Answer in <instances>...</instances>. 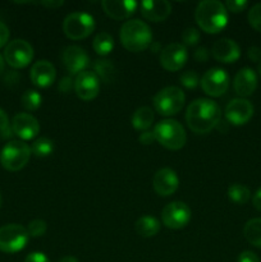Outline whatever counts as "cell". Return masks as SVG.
Wrapping results in <instances>:
<instances>
[{"mask_svg":"<svg viewBox=\"0 0 261 262\" xmlns=\"http://www.w3.org/2000/svg\"><path fill=\"white\" fill-rule=\"evenodd\" d=\"M222 120L219 105L209 99H197L188 105L186 112L187 125L192 132L205 135L216 128Z\"/></svg>","mask_w":261,"mask_h":262,"instance_id":"6da1fadb","label":"cell"},{"mask_svg":"<svg viewBox=\"0 0 261 262\" xmlns=\"http://www.w3.org/2000/svg\"><path fill=\"white\" fill-rule=\"evenodd\" d=\"M194 19L206 33H219L228 23V10L222 2L204 0L197 5Z\"/></svg>","mask_w":261,"mask_h":262,"instance_id":"7a4b0ae2","label":"cell"},{"mask_svg":"<svg viewBox=\"0 0 261 262\" xmlns=\"http://www.w3.org/2000/svg\"><path fill=\"white\" fill-rule=\"evenodd\" d=\"M122 45L132 53L146 50L153 43V32L143 20H127L119 32Z\"/></svg>","mask_w":261,"mask_h":262,"instance_id":"3957f363","label":"cell"},{"mask_svg":"<svg viewBox=\"0 0 261 262\" xmlns=\"http://www.w3.org/2000/svg\"><path fill=\"white\" fill-rule=\"evenodd\" d=\"M154 136L156 142L168 150H181L187 141L186 130L183 125L174 119H164L154 128Z\"/></svg>","mask_w":261,"mask_h":262,"instance_id":"277c9868","label":"cell"},{"mask_svg":"<svg viewBox=\"0 0 261 262\" xmlns=\"http://www.w3.org/2000/svg\"><path fill=\"white\" fill-rule=\"evenodd\" d=\"M31 147L23 141H10L0 152V163L9 171H18L27 165L31 158Z\"/></svg>","mask_w":261,"mask_h":262,"instance_id":"5b68a950","label":"cell"},{"mask_svg":"<svg viewBox=\"0 0 261 262\" xmlns=\"http://www.w3.org/2000/svg\"><path fill=\"white\" fill-rule=\"evenodd\" d=\"M186 96L179 87L169 86L160 90L154 97V107L163 117L176 115L183 109Z\"/></svg>","mask_w":261,"mask_h":262,"instance_id":"8992f818","label":"cell"},{"mask_svg":"<svg viewBox=\"0 0 261 262\" xmlns=\"http://www.w3.org/2000/svg\"><path fill=\"white\" fill-rule=\"evenodd\" d=\"M95 19L91 14L83 12L71 13L64 18L63 31L71 40H82L94 32Z\"/></svg>","mask_w":261,"mask_h":262,"instance_id":"52a82bcc","label":"cell"},{"mask_svg":"<svg viewBox=\"0 0 261 262\" xmlns=\"http://www.w3.org/2000/svg\"><path fill=\"white\" fill-rule=\"evenodd\" d=\"M27 228L19 224H7L0 228V251L15 253L22 251L28 242Z\"/></svg>","mask_w":261,"mask_h":262,"instance_id":"ba28073f","label":"cell"},{"mask_svg":"<svg viewBox=\"0 0 261 262\" xmlns=\"http://www.w3.org/2000/svg\"><path fill=\"white\" fill-rule=\"evenodd\" d=\"M33 59V49L30 42L22 38L13 40L5 46L4 60L15 69L26 68Z\"/></svg>","mask_w":261,"mask_h":262,"instance_id":"9c48e42d","label":"cell"},{"mask_svg":"<svg viewBox=\"0 0 261 262\" xmlns=\"http://www.w3.org/2000/svg\"><path fill=\"white\" fill-rule=\"evenodd\" d=\"M192 212L187 204L174 201L166 205L161 211L163 224L169 229H182L191 222Z\"/></svg>","mask_w":261,"mask_h":262,"instance_id":"30bf717a","label":"cell"},{"mask_svg":"<svg viewBox=\"0 0 261 262\" xmlns=\"http://www.w3.org/2000/svg\"><path fill=\"white\" fill-rule=\"evenodd\" d=\"M200 84L206 95L211 97H220L227 92L229 87V76L224 69H209L202 76Z\"/></svg>","mask_w":261,"mask_h":262,"instance_id":"8fae6325","label":"cell"},{"mask_svg":"<svg viewBox=\"0 0 261 262\" xmlns=\"http://www.w3.org/2000/svg\"><path fill=\"white\" fill-rule=\"evenodd\" d=\"M187 59H188V53L183 43H169L160 51V66L165 71H181Z\"/></svg>","mask_w":261,"mask_h":262,"instance_id":"7c38bea8","label":"cell"},{"mask_svg":"<svg viewBox=\"0 0 261 262\" xmlns=\"http://www.w3.org/2000/svg\"><path fill=\"white\" fill-rule=\"evenodd\" d=\"M74 92L83 101L94 100L100 92V79L95 72L84 71L74 78Z\"/></svg>","mask_w":261,"mask_h":262,"instance_id":"4fadbf2b","label":"cell"},{"mask_svg":"<svg viewBox=\"0 0 261 262\" xmlns=\"http://www.w3.org/2000/svg\"><path fill=\"white\" fill-rule=\"evenodd\" d=\"M225 118L233 125H243L251 120L253 115V106L248 100L238 97L229 101L225 106Z\"/></svg>","mask_w":261,"mask_h":262,"instance_id":"5bb4252c","label":"cell"},{"mask_svg":"<svg viewBox=\"0 0 261 262\" xmlns=\"http://www.w3.org/2000/svg\"><path fill=\"white\" fill-rule=\"evenodd\" d=\"M61 58H63V63L67 71L71 74H76V76L86 71L90 64V58L84 49L76 45L64 49Z\"/></svg>","mask_w":261,"mask_h":262,"instance_id":"9a60e30c","label":"cell"},{"mask_svg":"<svg viewBox=\"0 0 261 262\" xmlns=\"http://www.w3.org/2000/svg\"><path fill=\"white\" fill-rule=\"evenodd\" d=\"M12 132L20 140H32L40 132V124L38 120L31 114L19 113L13 118Z\"/></svg>","mask_w":261,"mask_h":262,"instance_id":"2e32d148","label":"cell"},{"mask_svg":"<svg viewBox=\"0 0 261 262\" xmlns=\"http://www.w3.org/2000/svg\"><path fill=\"white\" fill-rule=\"evenodd\" d=\"M153 186L159 196L168 197L178 189L179 178L173 169L163 168L156 171L154 176Z\"/></svg>","mask_w":261,"mask_h":262,"instance_id":"e0dca14e","label":"cell"},{"mask_svg":"<svg viewBox=\"0 0 261 262\" xmlns=\"http://www.w3.org/2000/svg\"><path fill=\"white\" fill-rule=\"evenodd\" d=\"M138 7L143 18L151 22H163L171 13V4L166 0H145Z\"/></svg>","mask_w":261,"mask_h":262,"instance_id":"ac0fdd59","label":"cell"},{"mask_svg":"<svg viewBox=\"0 0 261 262\" xmlns=\"http://www.w3.org/2000/svg\"><path fill=\"white\" fill-rule=\"evenodd\" d=\"M211 53L212 56L220 63L230 64L240 59L241 49L232 38H220L212 45Z\"/></svg>","mask_w":261,"mask_h":262,"instance_id":"d6986e66","label":"cell"},{"mask_svg":"<svg viewBox=\"0 0 261 262\" xmlns=\"http://www.w3.org/2000/svg\"><path fill=\"white\" fill-rule=\"evenodd\" d=\"M31 81L35 86L46 89L55 82L56 71L55 67L48 60H38L31 68Z\"/></svg>","mask_w":261,"mask_h":262,"instance_id":"ffe728a7","label":"cell"},{"mask_svg":"<svg viewBox=\"0 0 261 262\" xmlns=\"http://www.w3.org/2000/svg\"><path fill=\"white\" fill-rule=\"evenodd\" d=\"M104 12L115 20L129 18L136 12L138 3L133 0H104L101 3Z\"/></svg>","mask_w":261,"mask_h":262,"instance_id":"44dd1931","label":"cell"},{"mask_svg":"<svg viewBox=\"0 0 261 262\" xmlns=\"http://www.w3.org/2000/svg\"><path fill=\"white\" fill-rule=\"evenodd\" d=\"M234 91L242 99L251 96L257 87V76L251 68H242L234 77L233 81Z\"/></svg>","mask_w":261,"mask_h":262,"instance_id":"7402d4cb","label":"cell"},{"mask_svg":"<svg viewBox=\"0 0 261 262\" xmlns=\"http://www.w3.org/2000/svg\"><path fill=\"white\" fill-rule=\"evenodd\" d=\"M135 229L138 235L143 238H151L156 235L160 230V223L156 217L150 216V215H145L137 219L135 224Z\"/></svg>","mask_w":261,"mask_h":262,"instance_id":"603a6c76","label":"cell"},{"mask_svg":"<svg viewBox=\"0 0 261 262\" xmlns=\"http://www.w3.org/2000/svg\"><path fill=\"white\" fill-rule=\"evenodd\" d=\"M154 123V112L148 106H141L133 113L132 125L137 130H147Z\"/></svg>","mask_w":261,"mask_h":262,"instance_id":"cb8c5ba5","label":"cell"},{"mask_svg":"<svg viewBox=\"0 0 261 262\" xmlns=\"http://www.w3.org/2000/svg\"><path fill=\"white\" fill-rule=\"evenodd\" d=\"M243 235L248 243L261 248V217L248 220L243 228Z\"/></svg>","mask_w":261,"mask_h":262,"instance_id":"d4e9b609","label":"cell"},{"mask_svg":"<svg viewBox=\"0 0 261 262\" xmlns=\"http://www.w3.org/2000/svg\"><path fill=\"white\" fill-rule=\"evenodd\" d=\"M94 69L96 76L99 79L101 78L105 83H112L115 78V67L113 63L106 59H101V60H96L94 64Z\"/></svg>","mask_w":261,"mask_h":262,"instance_id":"484cf974","label":"cell"},{"mask_svg":"<svg viewBox=\"0 0 261 262\" xmlns=\"http://www.w3.org/2000/svg\"><path fill=\"white\" fill-rule=\"evenodd\" d=\"M92 46H94V50L96 51V54H99V55H107L109 53H112L113 48H114L113 36L109 35L107 32L97 33L94 38Z\"/></svg>","mask_w":261,"mask_h":262,"instance_id":"4316f807","label":"cell"},{"mask_svg":"<svg viewBox=\"0 0 261 262\" xmlns=\"http://www.w3.org/2000/svg\"><path fill=\"white\" fill-rule=\"evenodd\" d=\"M228 197L232 202L237 205H245L251 197V191L241 183L230 184L228 188Z\"/></svg>","mask_w":261,"mask_h":262,"instance_id":"83f0119b","label":"cell"},{"mask_svg":"<svg viewBox=\"0 0 261 262\" xmlns=\"http://www.w3.org/2000/svg\"><path fill=\"white\" fill-rule=\"evenodd\" d=\"M32 154H35L38 158H46V156L51 155L54 151V142L50 138L46 137H40L32 143V147H31Z\"/></svg>","mask_w":261,"mask_h":262,"instance_id":"f1b7e54d","label":"cell"},{"mask_svg":"<svg viewBox=\"0 0 261 262\" xmlns=\"http://www.w3.org/2000/svg\"><path fill=\"white\" fill-rule=\"evenodd\" d=\"M20 101H22V106L26 110H28V112H35V110H37L41 106L42 99H41V95L37 91H35V90H28V91H26L22 95Z\"/></svg>","mask_w":261,"mask_h":262,"instance_id":"f546056e","label":"cell"},{"mask_svg":"<svg viewBox=\"0 0 261 262\" xmlns=\"http://www.w3.org/2000/svg\"><path fill=\"white\" fill-rule=\"evenodd\" d=\"M46 230H48V224H46L45 220L42 219L32 220V222H30V224H28L27 227L28 235L33 238L42 237L46 233Z\"/></svg>","mask_w":261,"mask_h":262,"instance_id":"4dcf8cb0","label":"cell"},{"mask_svg":"<svg viewBox=\"0 0 261 262\" xmlns=\"http://www.w3.org/2000/svg\"><path fill=\"white\" fill-rule=\"evenodd\" d=\"M247 19L251 27L255 28L258 32H261V3L255 4L251 8L250 12H248Z\"/></svg>","mask_w":261,"mask_h":262,"instance_id":"1f68e13d","label":"cell"},{"mask_svg":"<svg viewBox=\"0 0 261 262\" xmlns=\"http://www.w3.org/2000/svg\"><path fill=\"white\" fill-rule=\"evenodd\" d=\"M200 40V32L197 28L194 27H187L186 30L182 32V41H183L184 46H193L199 42Z\"/></svg>","mask_w":261,"mask_h":262,"instance_id":"d6a6232c","label":"cell"},{"mask_svg":"<svg viewBox=\"0 0 261 262\" xmlns=\"http://www.w3.org/2000/svg\"><path fill=\"white\" fill-rule=\"evenodd\" d=\"M179 81H181V83L183 84L186 89H194V87H197V84H199V76H197V73L194 71H187V72H183V73L181 74V77H179Z\"/></svg>","mask_w":261,"mask_h":262,"instance_id":"836d02e7","label":"cell"},{"mask_svg":"<svg viewBox=\"0 0 261 262\" xmlns=\"http://www.w3.org/2000/svg\"><path fill=\"white\" fill-rule=\"evenodd\" d=\"M247 4L248 3L246 0H228V2H225L224 5L227 10H230L233 13H241L242 10L246 9Z\"/></svg>","mask_w":261,"mask_h":262,"instance_id":"e575fe53","label":"cell"},{"mask_svg":"<svg viewBox=\"0 0 261 262\" xmlns=\"http://www.w3.org/2000/svg\"><path fill=\"white\" fill-rule=\"evenodd\" d=\"M0 133H8V137L10 136L9 118L3 109H0Z\"/></svg>","mask_w":261,"mask_h":262,"instance_id":"d590c367","label":"cell"},{"mask_svg":"<svg viewBox=\"0 0 261 262\" xmlns=\"http://www.w3.org/2000/svg\"><path fill=\"white\" fill-rule=\"evenodd\" d=\"M238 262H260L257 255L253 253L252 251H243L240 256H238Z\"/></svg>","mask_w":261,"mask_h":262,"instance_id":"8d00e7d4","label":"cell"},{"mask_svg":"<svg viewBox=\"0 0 261 262\" xmlns=\"http://www.w3.org/2000/svg\"><path fill=\"white\" fill-rule=\"evenodd\" d=\"M73 87L74 89V81L71 78V77H64L60 82H59V87L58 89L60 90L61 92L67 94V92L71 91V89Z\"/></svg>","mask_w":261,"mask_h":262,"instance_id":"74e56055","label":"cell"},{"mask_svg":"<svg viewBox=\"0 0 261 262\" xmlns=\"http://www.w3.org/2000/svg\"><path fill=\"white\" fill-rule=\"evenodd\" d=\"M9 35H10L9 28L7 27L5 23H3L2 20H0V48H3V46L8 42V40H9Z\"/></svg>","mask_w":261,"mask_h":262,"instance_id":"f35d334b","label":"cell"},{"mask_svg":"<svg viewBox=\"0 0 261 262\" xmlns=\"http://www.w3.org/2000/svg\"><path fill=\"white\" fill-rule=\"evenodd\" d=\"M209 50L206 48H199L194 51V59H196L199 63H205V61L209 60Z\"/></svg>","mask_w":261,"mask_h":262,"instance_id":"ab89813d","label":"cell"},{"mask_svg":"<svg viewBox=\"0 0 261 262\" xmlns=\"http://www.w3.org/2000/svg\"><path fill=\"white\" fill-rule=\"evenodd\" d=\"M25 262H50L48 257L41 252H32L26 257Z\"/></svg>","mask_w":261,"mask_h":262,"instance_id":"60d3db41","label":"cell"},{"mask_svg":"<svg viewBox=\"0 0 261 262\" xmlns=\"http://www.w3.org/2000/svg\"><path fill=\"white\" fill-rule=\"evenodd\" d=\"M138 141H140L142 145H151L155 140V136H154V132H150V130H145L143 133H141V136L138 137Z\"/></svg>","mask_w":261,"mask_h":262,"instance_id":"b9f144b4","label":"cell"},{"mask_svg":"<svg viewBox=\"0 0 261 262\" xmlns=\"http://www.w3.org/2000/svg\"><path fill=\"white\" fill-rule=\"evenodd\" d=\"M248 58L251 59L252 61H261V49L257 48V46H251L247 51Z\"/></svg>","mask_w":261,"mask_h":262,"instance_id":"7bdbcfd3","label":"cell"},{"mask_svg":"<svg viewBox=\"0 0 261 262\" xmlns=\"http://www.w3.org/2000/svg\"><path fill=\"white\" fill-rule=\"evenodd\" d=\"M252 204H253V207H255L256 210L261 211V188L258 189V191L255 193V196H253Z\"/></svg>","mask_w":261,"mask_h":262,"instance_id":"ee69618b","label":"cell"},{"mask_svg":"<svg viewBox=\"0 0 261 262\" xmlns=\"http://www.w3.org/2000/svg\"><path fill=\"white\" fill-rule=\"evenodd\" d=\"M40 4L49 8V9H55V8L61 7V5L64 4V2H53V0H51V2H41Z\"/></svg>","mask_w":261,"mask_h":262,"instance_id":"f6af8a7d","label":"cell"},{"mask_svg":"<svg viewBox=\"0 0 261 262\" xmlns=\"http://www.w3.org/2000/svg\"><path fill=\"white\" fill-rule=\"evenodd\" d=\"M59 262H79L74 256H64L63 258H60Z\"/></svg>","mask_w":261,"mask_h":262,"instance_id":"bcb514c9","label":"cell"},{"mask_svg":"<svg viewBox=\"0 0 261 262\" xmlns=\"http://www.w3.org/2000/svg\"><path fill=\"white\" fill-rule=\"evenodd\" d=\"M4 58H3L2 55H0V74H3V72H4V67H5V64H4Z\"/></svg>","mask_w":261,"mask_h":262,"instance_id":"7dc6e473","label":"cell"},{"mask_svg":"<svg viewBox=\"0 0 261 262\" xmlns=\"http://www.w3.org/2000/svg\"><path fill=\"white\" fill-rule=\"evenodd\" d=\"M258 73H260V76H261V61L258 63Z\"/></svg>","mask_w":261,"mask_h":262,"instance_id":"c3c4849f","label":"cell"},{"mask_svg":"<svg viewBox=\"0 0 261 262\" xmlns=\"http://www.w3.org/2000/svg\"><path fill=\"white\" fill-rule=\"evenodd\" d=\"M2 204H3V197H2V193H0V207H2Z\"/></svg>","mask_w":261,"mask_h":262,"instance_id":"681fc988","label":"cell"}]
</instances>
